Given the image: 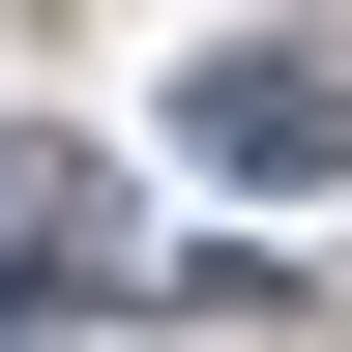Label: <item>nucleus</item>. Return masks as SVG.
Segmentation results:
<instances>
[{
	"label": "nucleus",
	"mask_w": 352,
	"mask_h": 352,
	"mask_svg": "<svg viewBox=\"0 0 352 352\" xmlns=\"http://www.w3.org/2000/svg\"><path fill=\"white\" fill-rule=\"evenodd\" d=\"M176 147H206V176H264V206H323V176H352V59L206 30V59H176Z\"/></svg>",
	"instance_id": "1"
}]
</instances>
